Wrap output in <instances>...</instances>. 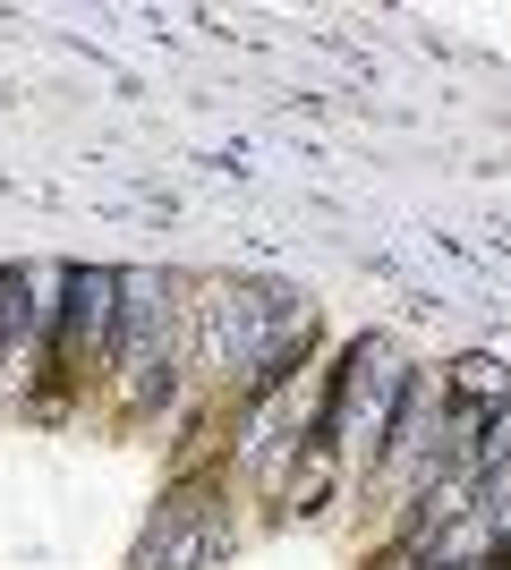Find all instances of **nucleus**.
Returning a JSON list of instances; mask_svg holds the SVG:
<instances>
[{"instance_id": "obj_1", "label": "nucleus", "mask_w": 511, "mask_h": 570, "mask_svg": "<svg viewBox=\"0 0 511 570\" xmlns=\"http://www.w3.org/2000/svg\"><path fill=\"white\" fill-rule=\"evenodd\" d=\"M60 282H69V273H0V409L26 401L35 357L51 350V324H60V307H43V298H51Z\"/></svg>"}, {"instance_id": "obj_2", "label": "nucleus", "mask_w": 511, "mask_h": 570, "mask_svg": "<svg viewBox=\"0 0 511 570\" xmlns=\"http://www.w3.org/2000/svg\"><path fill=\"white\" fill-rule=\"evenodd\" d=\"M111 298H120L111 273H69V315H60V333H51V375H60V392H77V383L95 375L102 341H111Z\"/></svg>"}]
</instances>
